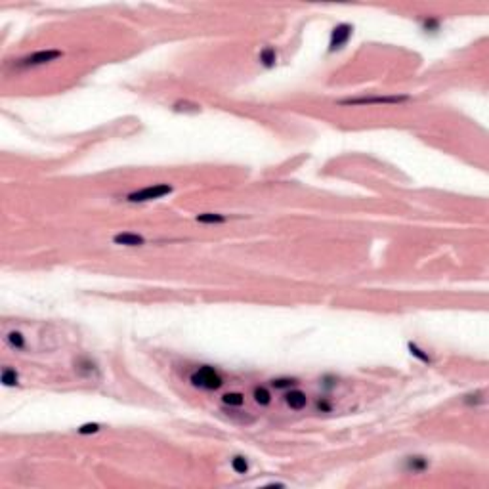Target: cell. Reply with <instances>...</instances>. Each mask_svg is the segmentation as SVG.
<instances>
[{
  "mask_svg": "<svg viewBox=\"0 0 489 489\" xmlns=\"http://www.w3.org/2000/svg\"><path fill=\"white\" fill-rule=\"evenodd\" d=\"M189 382L191 386L199 388V390H207V392H214V390H220L224 386V378L220 376V373L211 367V365H201L197 371H193L189 374Z\"/></svg>",
  "mask_w": 489,
  "mask_h": 489,
  "instance_id": "obj_1",
  "label": "cell"
},
{
  "mask_svg": "<svg viewBox=\"0 0 489 489\" xmlns=\"http://www.w3.org/2000/svg\"><path fill=\"white\" fill-rule=\"evenodd\" d=\"M411 96L407 94H396V96H363V97H344L336 104L342 107H357V106H398L403 102H409Z\"/></svg>",
  "mask_w": 489,
  "mask_h": 489,
  "instance_id": "obj_2",
  "label": "cell"
},
{
  "mask_svg": "<svg viewBox=\"0 0 489 489\" xmlns=\"http://www.w3.org/2000/svg\"><path fill=\"white\" fill-rule=\"evenodd\" d=\"M174 189L170 183H153V185H145L142 189H136V191L128 193L126 195V201L128 203H149L157 201V199H163L166 195H170Z\"/></svg>",
  "mask_w": 489,
  "mask_h": 489,
  "instance_id": "obj_3",
  "label": "cell"
},
{
  "mask_svg": "<svg viewBox=\"0 0 489 489\" xmlns=\"http://www.w3.org/2000/svg\"><path fill=\"white\" fill-rule=\"evenodd\" d=\"M63 58V52L61 50H39V52H33L29 56L21 58L16 61V67L18 69H33V67H42V65H48L56 59Z\"/></svg>",
  "mask_w": 489,
  "mask_h": 489,
  "instance_id": "obj_4",
  "label": "cell"
},
{
  "mask_svg": "<svg viewBox=\"0 0 489 489\" xmlns=\"http://www.w3.org/2000/svg\"><path fill=\"white\" fill-rule=\"evenodd\" d=\"M354 35V27L350 23H338L336 27H333L331 37H329V54H336L342 48H346V44L350 42Z\"/></svg>",
  "mask_w": 489,
  "mask_h": 489,
  "instance_id": "obj_5",
  "label": "cell"
},
{
  "mask_svg": "<svg viewBox=\"0 0 489 489\" xmlns=\"http://www.w3.org/2000/svg\"><path fill=\"white\" fill-rule=\"evenodd\" d=\"M283 400H285L288 409H292V411H302L308 405V396L302 390H298V388L287 390L285 396H283Z\"/></svg>",
  "mask_w": 489,
  "mask_h": 489,
  "instance_id": "obj_6",
  "label": "cell"
},
{
  "mask_svg": "<svg viewBox=\"0 0 489 489\" xmlns=\"http://www.w3.org/2000/svg\"><path fill=\"white\" fill-rule=\"evenodd\" d=\"M113 243L119 247H142V245H145V237L140 233H134V231H121V233L113 235Z\"/></svg>",
  "mask_w": 489,
  "mask_h": 489,
  "instance_id": "obj_7",
  "label": "cell"
},
{
  "mask_svg": "<svg viewBox=\"0 0 489 489\" xmlns=\"http://www.w3.org/2000/svg\"><path fill=\"white\" fill-rule=\"evenodd\" d=\"M75 371L77 374L84 376V378H96L100 376V369H97L96 361H92L90 357H78L75 361Z\"/></svg>",
  "mask_w": 489,
  "mask_h": 489,
  "instance_id": "obj_8",
  "label": "cell"
},
{
  "mask_svg": "<svg viewBox=\"0 0 489 489\" xmlns=\"http://www.w3.org/2000/svg\"><path fill=\"white\" fill-rule=\"evenodd\" d=\"M403 468L407 472H411V474H422V472H426L430 468V460L426 459L424 455H411V457L405 459Z\"/></svg>",
  "mask_w": 489,
  "mask_h": 489,
  "instance_id": "obj_9",
  "label": "cell"
},
{
  "mask_svg": "<svg viewBox=\"0 0 489 489\" xmlns=\"http://www.w3.org/2000/svg\"><path fill=\"white\" fill-rule=\"evenodd\" d=\"M258 61H260V65L266 69L275 67V65H277V50H275V46H264V48L260 50Z\"/></svg>",
  "mask_w": 489,
  "mask_h": 489,
  "instance_id": "obj_10",
  "label": "cell"
},
{
  "mask_svg": "<svg viewBox=\"0 0 489 489\" xmlns=\"http://www.w3.org/2000/svg\"><path fill=\"white\" fill-rule=\"evenodd\" d=\"M421 31H424L426 35H434V33H440L441 31V20L440 18H434V16H424L419 20Z\"/></svg>",
  "mask_w": 489,
  "mask_h": 489,
  "instance_id": "obj_11",
  "label": "cell"
},
{
  "mask_svg": "<svg viewBox=\"0 0 489 489\" xmlns=\"http://www.w3.org/2000/svg\"><path fill=\"white\" fill-rule=\"evenodd\" d=\"M195 220L199 222V224H207V226H216V224H224V222L228 220V216L218 214V212H203Z\"/></svg>",
  "mask_w": 489,
  "mask_h": 489,
  "instance_id": "obj_12",
  "label": "cell"
},
{
  "mask_svg": "<svg viewBox=\"0 0 489 489\" xmlns=\"http://www.w3.org/2000/svg\"><path fill=\"white\" fill-rule=\"evenodd\" d=\"M0 380L6 388H12V386H18L20 384V374L16 373V369H10V367H4L2 369V374H0Z\"/></svg>",
  "mask_w": 489,
  "mask_h": 489,
  "instance_id": "obj_13",
  "label": "cell"
},
{
  "mask_svg": "<svg viewBox=\"0 0 489 489\" xmlns=\"http://www.w3.org/2000/svg\"><path fill=\"white\" fill-rule=\"evenodd\" d=\"M4 340H6V344L10 346V348H14V350H23V348H25V336L21 335L20 331H10L8 335L4 336Z\"/></svg>",
  "mask_w": 489,
  "mask_h": 489,
  "instance_id": "obj_14",
  "label": "cell"
},
{
  "mask_svg": "<svg viewBox=\"0 0 489 489\" xmlns=\"http://www.w3.org/2000/svg\"><path fill=\"white\" fill-rule=\"evenodd\" d=\"M252 398L258 405H269L271 403V392H269L266 386H256L252 390Z\"/></svg>",
  "mask_w": 489,
  "mask_h": 489,
  "instance_id": "obj_15",
  "label": "cell"
},
{
  "mask_svg": "<svg viewBox=\"0 0 489 489\" xmlns=\"http://www.w3.org/2000/svg\"><path fill=\"white\" fill-rule=\"evenodd\" d=\"M222 403L230 405V407H241L245 403V396L241 392H228L222 396Z\"/></svg>",
  "mask_w": 489,
  "mask_h": 489,
  "instance_id": "obj_16",
  "label": "cell"
},
{
  "mask_svg": "<svg viewBox=\"0 0 489 489\" xmlns=\"http://www.w3.org/2000/svg\"><path fill=\"white\" fill-rule=\"evenodd\" d=\"M297 378H288V376H281V378H273L271 380V388H275V390H290V388H297Z\"/></svg>",
  "mask_w": 489,
  "mask_h": 489,
  "instance_id": "obj_17",
  "label": "cell"
},
{
  "mask_svg": "<svg viewBox=\"0 0 489 489\" xmlns=\"http://www.w3.org/2000/svg\"><path fill=\"white\" fill-rule=\"evenodd\" d=\"M231 468H233V472H237V474H247L249 472V460H247V457L235 455L231 459Z\"/></svg>",
  "mask_w": 489,
  "mask_h": 489,
  "instance_id": "obj_18",
  "label": "cell"
},
{
  "mask_svg": "<svg viewBox=\"0 0 489 489\" xmlns=\"http://www.w3.org/2000/svg\"><path fill=\"white\" fill-rule=\"evenodd\" d=\"M407 348H409V354L413 355V357H417L419 361H422V363H432V357L422 348H419V346L415 344V342H409L407 344Z\"/></svg>",
  "mask_w": 489,
  "mask_h": 489,
  "instance_id": "obj_19",
  "label": "cell"
},
{
  "mask_svg": "<svg viewBox=\"0 0 489 489\" xmlns=\"http://www.w3.org/2000/svg\"><path fill=\"white\" fill-rule=\"evenodd\" d=\"M462 402L466 403V405H470V407H478V405H483V403H485V398H483V392H474V394L464 396Z\"/></svg>",
  "mask_w": 489,
  "mask_h": 489,
  "instance_id": "obj_20",
  "label": "cell"
},
{
  "mask_svg": "<svg viewBox=\"0 0 489 489\" xmlns=\"http://www.w3.org/2000/svg\"><path fill=\"white\" fill-rule=\"evenodd\" d=\"M102 430V426L97 424V422H86V424H82V426H78L77 432L80 434V436H88V434H96V432Z\"/></svg>",
  "mask_w": 489,
  "mask_h": 489,
  "instance_id": "obj_21",
  "label": "cell"
},
{
  "mask_svg": "<svg viewBox=\"0 0 489 489\" xmlns=\"http://www.w3.org/2000/svg\"><path fill=\"white\" fill-rule=\"evenodd\" d=\"M317 409L321 413H329L333 409V405H331V402H327L325 398H321V400H317Z\"/></svg>",
  "mask_w": 489,
  "mask_h": 489,
  "instance_id": "obj_22",
  "label": "cell"
},
{
  "mask_svg": "<svg viewBox=\"0 0 489 489\" xmlns=\"http://www.w3.org/2000/svg\"><path fill=\"white\" fill-rule=\"evenodd\" d=\"M269 487H285V483H275V481H271V483H268Z\"/></svg>",
  "mask_w": 489,
  "mask_h": 489,
  "instance_id": "obj_23",
  "label": "cell"
}]
</instances>
